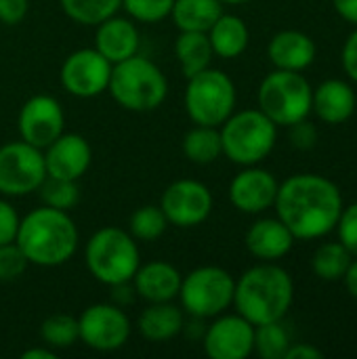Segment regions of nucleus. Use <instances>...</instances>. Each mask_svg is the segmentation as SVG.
Masks as SVG:
<instances>
[{
    "instance_id": "obj_20",
    "label": "nucleus",
    "mask_w": 357,
    "mask_h": 359,
    "mask_svg": "<svg viewBox=\"0 0 357 359\" xmlns=\"http://www.w3.org/2000/svg\"><path fill=\"white\" fill-rule=\"evenodd\" d=\"M183 273L168 261L141 263L130 284L145 303H168L179 297Z\"/></svg>"
},
{
    "instance_id": "obj_40",
    "label": "nucleus",
    "mask_w": 357,
    "mask_h": 359,
    "mask_svg": "<svg viewBox=\"0 0 357 359\" xmlns=\"http://www.w3.org/2000/svg\"><path fill=\"white\" fill-rule=\"evenodd\" d=\"M341 63H343V69L349 76V80L357 84V25L356 29L349 34V38L345 40V44H343Z\"/></svg>"
},
{
    "instance_id": "obj_42",
    "label": "nucleus",
    "mask_w": 357,
    "mask_h": 359,
    "mask_svg": "<svg viewBox=\"0 0 357 359\" xmlns=\"http://www.w3.org/2000/svg\"><path fill=\"white\" fill-rule=\"evenodd\" d=\"M332 4L339 17H343L351 25H357V0H332Z\"/></svg>"
},
{
    "instance_id": "obj_11",
    "label": "nucleus",
    "mask_w": 357,
    "mask_h": 359,
    "mask_svg": "<svg viewBox=\"0 0 357 359\" xmlns=\"http://www.w3.org/2000/svg\"><path fill=\"white\" fill-rule=\"evenodd\" d=\"M78 330L80 341L88 349L112 353L128 343L133 326L124 307L116 303H95L78 316Z\"/></svg>"
},
{
    "instance_id": "obj_29",
    "label": "nucleus",
    "mask_w": 357,
    "mask_h": 359,
    "mask_svg": "<svg viewBox=\"0 0 357 359\" xmlns=\"http://www.w3.org/2000/svg\"><path fill=\"white\" fill-rule=\"evenodd\" d=\"M61 11L78 25H99L122 8V0H59Z\"/></svg>"
},
{
    "instance_id": "obj_8",
    "label": "nucleus",
    "mask_w": 357,
    "mask_h": 359,
    "mask_svg": "<svg viewBox=\"0 0 357 359\" xmlns=\"http://www.w3.org/2000/svg\"><path fill=\"white\" fill-rule=\"evenodd\" d=\"M238 103V90L234 80L215 67H206L196 76L187 78L183 105L185 114L194 124L221 126Z\"/></svg>"
},
{
    "instance_id": "obj_33",
    "label": "nucleus",
    "mask_w": 357,
    "mask_h": 359,
    "mask_svg": "<svg viewBox=\"0 0 357 359\" xmlns=\"http://www.w3.org/2000/svg\"><path fill=\"white\" fill-rule=\"evenodd\" d=\"M38 194H40V200H42L44 206L65 210V212L76 208V204L80 202L78 181H69V179L46 177L42 181V185L38 187Z\"/></svg>"
},
{
    "instance_id": "obj_1",
    "label": "nucleus",
    "mask_w": 357,
    "mask_h": 359,
    "mask_svg": "<svg viewBox=\"0 0 357 359\" xmlns=\"http://www.w3.org/2000/svg\"><path fill=\"white\" fill-rule=\"evenodd\" d=\"M343 206L339 185L316 172H299L282 181L274 202L278 219L295 240L326 238L335 231Z\"/></svg>"
},
{
    "instance_id": "obj_2",
    "label": "nucleus",
    "mask_w": 357,
    "mask_h": 359,
    "mask_svg": "<svg viewBox=\"0 0 357 359\" xmlns=\"http://www.w3.org/2000/svg\"><path fill=\"white\" fill-rule=\"evenodd\" d=\"M15 242L29 265L61 267L76 255L80 233L69 212L42 204L21 217Z\"/></svg>"
},
{
    "instance_id": "obj_13",
    "label": "nucleus",
    "mask_w": 357,
    "mask_h": 359,
    "mask_svg": "<svg viewBox=\"0 0 357 359\" xmlns=\"http://www.w3.org/2000/svg\"><path fill=\"white\" fill-rule=\"evenodd\" d=\"M112 63L93 46L69 53L59 69V82L63 90L78 99H95L109 86Z\"/></svg>"
},
{
    "instance_id": "obj_3",
    "label": "nucleus",
    "mask_w": 357,
    "mask_h": 359,
    "mask_svg": "<svg viewBox=\"0 0 357 359\" xmlns=\"http://www.w3.org/2000/svg\"><path fill=\"white\" fill-rule=\"evenodd\" d=\"M295 301L290 273L276 263H259L236 280L234 307L252 326L280 322Z\"/></svg>"
},
{
    "instance_id": "obj_37",
    "label": "nucleus",
    "mask_w": 357,
    "mask_h": 359,
    "mask_svg": "<svg viewBox=\"0 0 357 359\" xmlns=\"http://www.w3.org/2000/svg\"><path fill=\"white\" fill-rule=\"evenodd\" d=\"M19 221H21V217H19L17 208L4 196H0V244L15 242Z\"/></svg>"
},
{
    "instance_id": "obj_18",
    "label": "nucleus",
    "mask_w": 357,
    "mask_h": 359,
    "mask_svg": "<svg viewBox=\"0 0 357 359\" xmlns=\"http://www.w3.org/2000/svg\"><path fill=\"white\" fill-rule=\"evenodd\" d=\"M95 48L114 65L139 53L141 34L137 21L120 17L118 13L95 25Z\"/></svg>"
},
{
    "instance_id": "obj_19",
    "label": "nucleus",
    "mask_w": 357,
    "mask_h": 359,
    "mask_svg": "<svg viewBox=\"0 0 357 359\" xmlns=\"http://www.w3.org/2000/svg\"><path fill=\"white\" fill-rule=\"evenodd\" d=\"M295 242V236L278 217L257 219L244 238L246 250L261 263H278L292 250Z\"/></svg>"
},
{
    "instance_id": "obj_14",
    "label": "nucleus",
    "mask_w": 357,
    "mask_h": 359,
    "mask_svg": "<svg viewBox=\"0 0 357 359\" xmlns=\"http://www.w3.org/2000/svg\"><path fill=\"white\" fill-rule=\"evenodd\" d=\"M202 347L210 359H246L255 353V326L236 313H221L202 332Z\"/></svg>"
},
{
    "instance_id": "obj_44",
    "label": "nucleus",
    "mask_w": 357,
    "mask_h": 359,
    "mask_svg": "<svg viewBox=\"0 0 357 359\" xmlns=\"http://www.w3.org/2000/svg\"><path fill=\"white\" fill-rule=\"evenodd\" d=\"M21 359H57V351L42 345V347H29L21 353Z\"/></svg>"
},
{
    "instance_id": "obj_5",
    "label": "nucleus",
    "mask_w": 357,
    "mask_h": 359,
    "mask_svg": "<svg viewBox=\"0 0 357 359\" xmlns=\"http://www.w3.org/2000/svg\"><path fill=\"white\" fill-rule=\"evenodd\" d=\"M84 263L88 273L103 286H118L133 280L141 265L139 242L120 227L97 229L84 248Z\"/></svg>"
},
{
    "instance_id": "obj_39",
    "label": "nucleus",
    "mask_w": 357,
    "mask_h": 359,
    "mask_svg": "<svg viewBox=\"0 0 357 359\" xmlns=\"http://www.w3.org/2000/svg\"><path fill=\"white\" fill-rule=\"evenodd\" d=\"M29 11V0H0V23L19 25Z\"/></svg>"
},
{
    "instance_id": "obj_17",
    "label": "nucleus",
    "mask_w": 357,
    "mask_h": 359,
    "mask_svg": "<svg viewBox=\"0 0 357 359\" xmlns=\"http://www.w3.org/2000/svg\"><path fill=\"white\" fill-rule=\"evenodd\" d=\"M46 177L80 181L93 162V149L86 137L78 133H61L50 145L42 149Z\"/></svg>"
},
{
    "instance_id": "obj_6",
    "label": "nucleus",
    "mask_w": 357,
    "mask_h": 359,
    "mask_svg": "<svg viewBox=\"0 0 357 359\" xmlns=\"http://www.w3.org/2000/svg\"><path fill=\"white\" fill-rule=\"evenodd\" d=\"M223 156L238 166L261 164L276 147L278 126L257 107L234 111L221 126Z\"/></svg>"
},
{
    "instance_id": "obj_36",
    "label": "nucleus",
    "mask_w": 357,
    "mask_h": 359,
    "mask_svg": "<svg viewBox=\"0 0 357 359\" xmlns=\"http://www.w3.org/2000/svg\"><path fill=\"white\" fill-rule=\"evenodd\" d=\"M335 229L339 233V242L351 252V257H357V202L343 206Z\"/></svg>"
},
{
    "instance_id": "obj_38",
    "label": "nucleus",
    "mask_w": 357,
    "mask_h": 359,
    "mask_svg": "<svg viewBox=\"0 0 357 359\" xmlns=\"http://www.w3.org/2000/svg\"><path fill=\"white\" fill-rule=\"evenodd\" d=\"M288 137H290L292 147L307 151V149H314L316 143H318V128L305 118V120L288 126Z\"/></svg>"
},
{
    "instance_id": "obj_25",
    "label": "nucleus",
    "mask_w": 357,
    "mask_h": 359,
    "mask_svg": "<svg viewBox=\"0 0 357 359\" xmlns=\"http://www.w3.org/2000/svg\"><path fill=\"white\" fill-rule=\"evenodd\" d=\"M175 57L185 80L210 67L215 53H213L208 34L206 32H179L175 40Z\"/></svg>"
},
{
    "instance_id": "obj_10",
    "label": "nucleus",
    "mask_w": 357,
    "mask_h": 359,
    "mask_svg": "<svg viewBox=\"0 0 357 359\" xmlns=\"http://www.w3.org/2000/svg\"><path fill=\"white\" fill-rule=\"evenodd\" d=\"M46 179L42 149L25 143L11 141L0 147V196L25 198Z\"/></svg>"
},
{
    "instance_id": "obj_9",
    "label": "nucleus",
    "mask_w": 357,
    "mask_h": 359,
    "mask_svg": "<svg viewBox=\"0 0 357 359\" xmlns=\"http://www.w3.org/2000/svg\"><path fill=\"white\" fill-rule=\"evenodd\" d=\"M236 278L217 265H202L191 269L181 280L179 303L185 316L198 320H213L234 305Z\"/></svg>"
},
{
    "instance_id": "obj_21",
    "label": "nucleus",
    "mask_w": 357,
    "mask_h": 359,
    "mask_svg": "<svg viewBox=\"0 0 357 359\" xmlns=\"http://www.w3.org/2000/svg\"><path fill=\"white\" fill-rule=\"evenodd\" d=\"M318 46L314 38L301 29H282L271 36L267 44V57L276 69L305 72L314 65Z\"/></svg>"
},
{
    "instance_id": "obj_24",
    "label": "nucleus",
    "mask_w": 357,
    "mask_h": 359,
    "mask_svg": "<svg viewBox=\"0 0 357 359\" xmlns=\"http://www.w3.org/2000/svg\"><path fill=\"white\" fill-rule=\"evenodd\" d=\"M206 34H208L215 57H221V59L240 57L248 48V42H250V32H248L246 21L231 13H223Z\"/></svg>"
},
{
    "instance_id": "obj_7",
    "label": "nucleus",
    "mask_w": 357,
    "mask_h": 359,
    "mask_svg": "<svg viewBox=\"0 0 357 359\" xmlns=\"http://www.w3.org/2000/svg\"><path fill=\"white\" fill-rule=\"evenodd\" d=\"M314 86L301 72L274 69L267 74L257 93L259 109L280 128H288L311 114Z\"/></svg>"
},
{
    "instance_id": "obj_15",
    "label": "nucleus",
    "mask_w": 357,
    "mask_h": 359,
    "mask_svg": "<svg viewBox=\"0 0 357 359\" xmlns=\"http://www.w3.org/2000/svg\"><path fill=\"white\" fill-rule=\"evenodd\" d=\"M17 130L21 141L44 149L65 130V114L53 95L29 97L17 116Z\"/></svg>"
},
{
    "instance_id": "obj_30",
    "label": "nucleus",
    "mask_w": 357,
    "mask_h": 359,
    "mask_svg": "<svg viewBox=\"0 0 357 359\" xmlns=\"http://www.w3.org/2000/svg\"><path fill=\"white\" fill-rule=\"evenodd\" d=\"M40 339L42 345L61 351L69 349L80 341V330H78V318L69 313H53L48 316L42 326H40Z\"/></svg>"
},
{
    "instance_id": "obj_34",
    "label": "nucleus",
    "mask_w": 357,
    "mask_h": 359,
    "mask_svg": "<svg viewBox=\"0 0 357 359\" xmlns=\"http://www.w3.org/2000/svg\"><path fill=\"white\" fill-rule=\"evenodd\" d=\"M175 0H122V8L137 23H158L170 17Z\"/></svg>"
},
{
    "instance_id": "obj_45",
    "label": "nucleus",
    "mask_w": 357,
    "mask_h": 359,
    "mask_svg": "<svg viewBox=\"0 0 357 359\" xmlns=\"http://www.w3.org/2000/svg\"><path fill=\"white\" fill-rule=\"evenodd\" d=\"M223 4H246V2H252V0H221Z\"/></svg>"
},
{
    "instance_id": "obj_32",
    "label": "nucleus",
    "mask_w": 357,
    "mask_h": 359,
    "mask_svg": "<svg viewBox=\"0 0 357 359\" xmlns=\"http://www.w3.org/2000/svg\"><path fill=\"white\" fill-rule=\"evenodd\" d=\"M282 322L284 320L255 326V353L259 358L284 359L292 341H290V332Z\"/></svg>"
},
{
    "instance_id": "obj_35",
    "label": "nucleus",
    "mask_w": 357,
    "mask_h": 359,
    "mask_svg": "<svg viewBox=\"0 0 357 359\" xmlns=\"http://www.w3.org/2000/svg\"><path fill=\"white\" fill-rule=\"evenodd\" d=\"M27 267H29V261L25 259L23 250L17 246V242L0 244V282L19 280Z\"/></svg>"
},
{
    "instance_id": "obj_27",
    "label": "nucleus",
    "mask_w": 357,
    "mask_h": 359,
    "mask_svg": "<svg viewBox=\"0 0 357 359\" xmlns=\"http://www.w3.org/2000/svg\"><path fill=\"white\" fill-rule=\"evenodd\" d=\"M181 149H183V156H185L191 164L208 166V164L217 162V160L223 156V145H221L219 126L194 124V128H189V130L183 135Z\"/></svg>"
},
{
    "instance_id": "obj_26",
    "label": "nucleus",
    "mask_w": 357,
    "mask_h": 359,
    "mask_svg": "<svg viewBox=\"0 0 357 359\" xmlns=\"http://www.w3.org/2000/svg\"><path fill=\"white\" fill-rule=\"evenodd\" d=\"M221 15V0H175L170 11L179 32H208Z\"/></svg>"
},
{
    "instance_id": "obj_43",
    "label": "nucleus",
    "mask_w": 357,
    "mask_h": 359,
    "mask_svg": "<svg viewBox=\"0 0 357 359\" xmlns=\"http://www.w3.org/2000/svg\"><path fill=\"white\" fill-rule=\"evenodd\" d=\"M343 282H345L347 292L357 301V257L351 259V263H349V267H347V271L343 276Z\"/></svg>"
},
{
    "instance_id": "obj_12",
    "label": "nucleus",
    "mask_w": 357,
    "mask_h": 359,
    "mask_svg": "<svg viewBox=\"0 0 357 359\" xmlns=\"http://www.w3.org/2000/svg\"><path fill=\"white\" fill-rule=\"evenodd\" d=\"M160 208L166 215L168 225L191 229L208 221L215 208V198L202 181L177 179L162 191Z\"/></svg>"
},
{
    "instance_id": "obj_41",
    "label": "nucleus",
    "mask_w": 357,
    "mask_h": 359,
    "mask_svg": "<svg viewBox=\"0 0 357 359\" xmlns=\"http://www.w3.org/2000/svg\"><path fill=\"white\" fill-rule=\"evenodd\" d=\"M322 358H324V353H322L318 347L309 345V343H292V345L288 347L286 355H284V359H322Z\"/></svg>"
},
{
    "instance_id": "obj_16",
    "label": "nucleus",
    "mask_w": 357,
    "mask_h": 359,
    "mask_svg": "<svg viewBox=\"0 0 357 359\" xmlns=\"http://www.w3.org/2000/svg\"><path fill=\"white\" fill-rule=\"evenodd\" d=\"M278 187V179L259 164L242 166L229 183V202L244 215H261L274 208Z\"/></svg>"
},
{
    "instance_id": "obj_23",
    "label": "nucleus",
    "mask_w": 357,
    "mask_h": 359,
    "mask_svg": "<svg viewBox=\"0 0 357 359\" xmlns=\"http://www.w3.org/2000/svg\"><path fill=\"white\" fill-rule=\"evenodd\" d=\"M139 334L149 343H166L185 330V311L181 305L168 303H147L137 320Z\"/></svg>"
},
{
    "instance_id": "obj_4",
    "label": "nucleus",
    "mask_w": 357,
    "mask_h": 359,
    "mask_svg": "<svg viewBox=\"0 0 357 359\" xmlns=\"http://www.w3.org/2000/svg\"><path fill=\"white\" fill-rule=\"evenodd\" d=\"M107 93L122 109L147 114L166 101L168 80L158 63L137 53L120 63H114Z\"/></svg>"
},
{
    "instance_id": "obj_22",
    "label": "nucleus",
    "mask_w": 357,
    "mask_h": 359,
    "mask_svg": "<svg viewBox=\"0 0 357 359\" xmlns=\"http://www.w3.org/2000/svg\"><path fill=\"white\" fill-rule=\"evenodd\" d=\"M357 97L353 86L345 80L330 78L314 88L311 111L326 124H343L356 111Z\"/></svg>"
},
{
    "instance_id": "obj_28",
    "label": "nucleus",
    "mask_w": 357,
    "mask_h": 359,
    "mask_svg": "<svg viewBox=\"0 0 357 359\" xmlns=\"http://www.w3.org/2000/svg\"><path fill=\"white\" fill-rule=\"evenodd\" d=\"M351 259H353L351 252L339 240L337 242H324L314 252L311 269L324 282H341Z\"/></svg>"
},
{
    "instance_id": "obj_31",
    "label": "nucleus",
    "mask_w": 357,
    "mask_h": 359,
    "mask_svg": "<svg viewBox=\"0 0 357 359\" xmlns=\"http://www.w3.org/2000/svg\"><path fill=\"white\" fill-rule=\"evenodd\" d=\"M168 229V219L162 212L160 204H145L137 208L128 219V233L137 242H156Z\"/></svg>"
}]
</instances>
